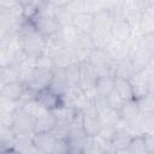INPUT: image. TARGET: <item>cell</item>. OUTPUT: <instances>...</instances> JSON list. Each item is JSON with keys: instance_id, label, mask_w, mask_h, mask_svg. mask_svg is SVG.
Wrapping results in <instances>:
<instances>
[{"instance_id": "4fadbf2b", "label": "cell", "mask_w": 154, "mask_h": 154, "mask_svg": "<svg viewBox=\"0 0 154 154\" xmlns=\"http://www.w3.org/2000/svg\"><path fill=\"white\" fill-rule=\"evenodd\" d=\"M25 89H26V85L23 81L1 84V87H0V99L18 103L19 100L22 99Z\"/></svg>"}, {"instance_id": "ac0fdd59", "label": "cell", "mask_w": 154, "mask_h": 154, "mask_svg": "<svg viewBox=\"0 0 154 154\" xmlns=\"http://www.w3.org/2000/svg\"><path fill=\"white\" fill-rule=\"evenodd\" d=\"M71 24L82 34H90L94 26V13L90 12H78L73 14Z\"/></svg>"}, {"instance_id": "8fae6325", "label": "cell", "mask_w": 154, "mask_h": 154, "mask_svg": "<svg viewBox=\"0 0 154 154\" xmlns=\"http://www.w3.org/2000/svg\"><path fill=\"white\" fill-rule=\"evenodd\" d=\"M35 100L42 106L45 109L54 111L64 105L63 96L58 93L53 91L51 88H45L35 93Z\"/></svg>"}, {"instance_id": "7c38bea8", "label": "cell", "mask_w": 154, "mask_h": 154, "mask_svg": "<svg viewBox=\"0 0 154 154\" xmlns=\"http://www.w3.org/2000/svg\"><path fill=\"white\" fill-rule=\"evenodd\" d=\"M105 49L114 61H120L129 57L131 51V41H122L112 37L106 45Z\"/></svg>"}, {"instance_id": "30bf717a", "label": "cell", "mask_w": 154, "mask_h": 154, "mask_svg": "<svg viewBox=\"0 0 154 154\" xmlns=\"http://www.w3.org/2000/svg\"><path fill=\"white\" fill-rule=\"evenodd\" d=\"M130 84L134 90V97L135 100H140L149 94V71L148 69L136 71L134 75L129 77Z\"/></svg>"}, {"instance_id": "4316f807", "label": "cell", "mask_w": 154, "mask_h": 154, "mask_svg": "<svg viewBox=\"0 0 154 154\" xmlns=\"http://www.w3.org/2000/svg\"><path fill=\"white\" fill-rule=\"evenodd\" d=\"M142 113H154V95L148 94L144 97L136 100Z\"/></svg>"}, {"instance_id": "83f0119b", "label": "cell", "mask_w": 154, "mask_h": 154, "mask_svg": "<svg viewBox=\"0 0 154 154\" xmlns=\"http://www.w3.org/2000/svg\"><path fill=\"white\" fill-rule=\"evenodd\" d=\"M107 101H108V103H109V106L112 107V108H114V109H118V111H120L122 109V107L124 106V103H125V101H124V99L118 94V91L114 89L107 97Z\"/></svg>"}, {"instance_id": "ffe728a7", "label": "cell", "mask_w": 154, "mask_h": 154, "mask_svg": "<svg viewBox=\"0 0 154 154\" xmlns=\"http://www.w3.org/2000/svg\"><path fill=\"white\" fill-rule=\"evenodd\" d=\"M18 81H22V72L19 69V64H10L6 66H1L0 84H6Z\"/></svg>"}, {"instance_id": "7402d4cb", "label": "cell", "mask_w": 154, "mask_h": 154, "mask_svg": "<svg viewBox=\"0 0 154 154\" xmlns=\"http://www.w3.org/2000/svg\"><path fill=\"white\" fill-rule=\"evenodd\" d=\"M126 153H129V154H148V149H147V144H146L143 134H137V135L132 136L130 144L126 149Z\"/></svg>"}, {"instance_id": "1f68e13d", "label": "cell", "mask_w": 154, "mask_h": 154, "mask_svg": "<svg viewBox=\"0 0 154 154\" xmlns=\"http://www.w3.org/2000/svg\"><path fill=\"white\" fill-rule=\"evenodd\" d=\"M18 1H19V4L23 6V8L25 10V8L28 7V5H29V1H30V0H18Z\"/></svg>"}, {"instance_id": "d6a6232c", "label": "cell", "mask_w": 154, "mask_h": 154, "mask_svg": "<svg viewBox=\"0 0 154 154\" xmlns=\"http://www.w3.org/2000/svg\"><path fill=\"white\" fill-rule=\"evenodd\" d=\"M148 69H150V70H153V71H154V55H153V57H152V59H150V63H149Z\"/></svg>"}, {"instance_id": "6da1fadb", "label": "cell", "mask_w": 154, "mask_h": 154, "mask_svg": "<svg viewBox=\"0 0 154 154\" xmlns=\"http://www.w3.org/2000/svg\"><path fill=\"white\" fill-rule=\"evenodd\" d=\"M17 37L22 51L26 57L36 58L40 54L45 53L47 48L48 40L37 31V29L34 26L28 17H25L24 20L20 23L17 30Z\"/></svg>"}, {"instance_id": "8992f818", "label": "cell", "mask_w": 154, "mask_h": 154, "mask_svg": "<svg viewBox=\"0 0 154 154\" xmlns=\"http://www.w3.org/2000/svg\"><path fill=\"white\" fill-rule=\"evenodd\" d=\"M99 78V73L94 65L89 60L79 61V83L78 87L87 93L91 99L94 97L95 85Z\"/></svg>"}, {"instance_id": "cb8c5ba5", "label": "cell", "mask_w": 154, "mask_h": 154, "mask_svg": "<svg viewBox=\"0 0 154 154\" xmlns=\"http://www.w3.org/2000/svg\"><path fill=\"white\" fill-rule=\"evenodd\" d=\"M135 43L138 47H141L144 52H147L149 55H154V31L138 35Z\"/></svg>"}, {"instance_id": "603a6c76", "label": "cell", "mask_w": 154, "mask_h": 154, "mask_svg": "<svg viewBox=\"0 0 154 154\" xmlns=\"http://www.w3.org/2000/svg\"><path fill=\"white\" fill-rule=\"evenodd\" d=\"M65 70V76L67 81L69 88L78 87L79 83V61H73L64 67Z\"/></svg>"}, {"instance_id": "52a82bcc", "label": "cell", "mask_w": 154, "mask_h": 154, "mask_svg": "<svg viewBox=\"0 0 154 154\" xmlns=\"http://www.w3.org/2000/svg\"><path fill=\"white\" fill-rule=\"evenodd\" d=\"M82 125L89 136H96L103 126V123L93 101L82 111Z\"/></svg>"}, {"instance_id": "5bb4252c", "label": "cell", "mask_w": 154, "mask_h": 154, "mask_svg": "<svg viewBox=\"0 0 154 154\" xmlns=\"http://www.w3.org/2000/svg\"><path fill=\"white\" fill-rule=\"evenodd\" d=\"M129 59L131 60L135 70L141 71V70H144L149 66L152 55H149L141 47H138L135 43V41H131V51H130V54H129Z\"/></svg>"}, {"instance_id": "f546056e", "label": "cell", "mask_w": 154, "mask_h": 154, "mask_svg": "<svg viewBox=\"0 0 154 154\" xmlns=\"http://www.w3.org/2000/svg\"><path fill=\"white\" fill-rule=\"evenodd\" d=\"M143 135H144L148 154L154 153V132H143Z\"/></svg>"}, {"instance_id": "f1b7e54d", "label": "cell", "mask_w": 154, "mask_h": 154, "mask_svg": "<svg viewBox=\"0 0 154 154\" xmlns=\"http://www.w3.org/2000/svg\"><path fill=\"white\" fill-rule=\"evenodd\" d=\"M23 7L18 0H0V10H14Z\"/></svg>"}, {"instance_id": "7a4b0ae2", "label": "cell", "mask_w": 154, "mask_h": 154, "mask_svg": "<svg viewBox=\"0 0 154 154\" xmlns=\"http://www.w3.org/2000/svg\"><path fill=\"white\" fill-rule=\"evenodd\" d=\"M34 26L37 29V31L46 37L47 40L54 38L59 35V31L61 29V24L54 16V6L48 4L45 8L41 11L35 12L30 17H28Z\"/></svg>"}, {"instance_id": "9c48e42d", "label": "cell", "mask_w": 154, "mask_h": 154, "mask_svg": "<svg viewBox=\"0 0 154 154\" xmlns=\"http://www.w3.org/2000/svg\"><path fill=\"white\" fill-rule=\"evenodd\" d=\"M52 75H53V69L52 70H46V69L35 67V70L31 72V75L26 78V81L24 83H25L28 89L36 93L41 89H45V88L49 87Z\"/></svg>"}, {"instance_id": "277c9868", "label": "cell", "mask_w": 154, "mask_h": 154, "mask_svg": "<svg viewBox=\"0 0 154 154\" xmlns=\"http://www.w3.org/2000/svg\"><path fill=\"white\" fill-rule=\"evenodd\" d=\"M10 128L16 138L32 137L35 134V117L18 106L12 113Z\"/></svg>"}, {"instance_id": "2e32d148", "label": "cell", "mask_w": 154, "mask_h": 154, "mask_svg": "<svg viewBox=\"0 0 154 154\" xmlns=\"http://www.w3.org/2000/svg\"><path fill=\"white\" fill-rule=\"evenodd\" d=\"M132 134L124 129V128H118L117 131L114 132L112 140H111V146L114 153H126V149L130 144V141L132 138Z\"/></svg>"}, {"instance_id": "d6986e66", "label": "cell", "mask_w": 154, "mask_h": 154, "mask_svg": "<svg viewBox=\"0 0 154 154\" xmlns=\"http://www.w3.org/2000/svg\"><path fill=\"white\" fill-rule=\"evenodd\" d=\"M116 88V77L114 76H99L94 96L97 97H107Z\"/></svg>"}, {"instance_id": "ba28073f", "label": "cell", "mask_w": 154, "mask_h": 154, "mask_svg": "<svg viewBox=\"0 0 154 154\" xmlns=\"http://www.w3.org/2000/svg\"><path fill=\"white\" fill-rule=\"evenodd\" d=\"M135 29L130 24V22L122 14L116 13L112 26H111V36L122 41H131L134 36Z\"/></svg>"}, {"instance_id": "e0dca14e", "label": "cell", "mask_w": 154, "mask_h": 154, "mask_svg": "<svg viewBox=\"0 0 154 154\" xmlns=\"http://www.w3.org/2000/svg\"><path fill=\"white\" fill-rule=\"evenodd\" d=\"M48 88H51L53 91L58 93L61 96L65 95V93L69 89V85H67V81H66V76H65V70L63 66H58V65L54 66L52 79H51Z\"/></svg>"}, {"instance_id": "3957f363", "label": "cell", "mask_w": 154, "mask_h": 154, "mask_svg": "<svg viewBox=\"0 0 154 154\" xmlns=\"http://www.w3.org/2000/svg\"><path fill=\"white\" fill-rule=\"evenodd\" d=\"M32 143L37 153H42V154L69 153V146L66 141L60 138L54 131L35 132L32 136Z\"/></svg>"}, {"instance_id": "4dcf8cb0", "label": "cell", "mask_w": 154, "mask_h": 154, "mask_svg": "<svg viewBox=\"0 0 154 154\" xmlns=\"http://www.w3.org/2000/svg\"><path fill=\"white\" fill-rule=\"evenodd\" d=\"M148 71H149V82H148V84H149V94L154 95V71L150 70V69H148Z\"/></svg>"}, {"instance_id": "484cf974", "label": "cell", "mask_w": 154, "mask_h": 154, "mask_svg": "<svg viewBox=\"0 0 154 154\" xmlns=\"http://www.w3.org/2000/svg\"><path fill=\"white\" fill-rule=\"evenodd\" d=\"M73 12L69 8V6L65 7H54V16L59 20L61 25L65 24H71L72 18H73Z\"/></svg>"}, {"instance_id": "5b68a950", "label": "cell", "mask_w": 154, "mask_h": 154, "mask_svg": "<svg viewBox=\"0 0 154 154\" xmlns=\"http://www.w3.org/2000/svg\"><path fill=\"white\" fill-rule=\"evenodd\" d=\"M96 69L99 76H114L116 77V61L111 58L105 48L95 47L88 55V59Z\"/></svg>"}, {"instance_id": "d4e9b609", "label": "cell", "mask_w": 154, "mask_h": 154, "mask_svg": "<svg viewBox=\"0 0 154 154\" xmlns=\"http://www.w3.org/2000/svg\"><path fill=\"white\" fill-rule=\"evenodd\" d=\"M136 72L131 60L129 57L124 60L116 61V77H122V78H129L131 75Z\"/></svg>"}, {"instance_id": "44dd1931", "label": "cell", "mask_w": 154, "mask_h": 154, "mask_svg": "<svg viewBox=\"0 0 154 154\" xmlns=\"http://www.w3.org/2000/svg\"><path fill=\"white\" fill-rule=\"evenodd\" d=\"M118 94L124 99V101H130L135 100L134 97V90L130 84L129 78H122V77H116V88H114Z\"/></svg>"}, {"instance_id": "9a60e30c", "label": "cell", "mask_w": 154, "mask_h": 154, "mask_svg": "<svg viewBox=\"0 0 154 154\" xmlns=\"http://www.w3.org/2000/svg\"><path fill=\"white\" fill-rule=\"evenodd\" d=\"M57 116L54 111H45L35 118V132H48L53 131L57 126Z\"/></svg>"}]
</instances>
